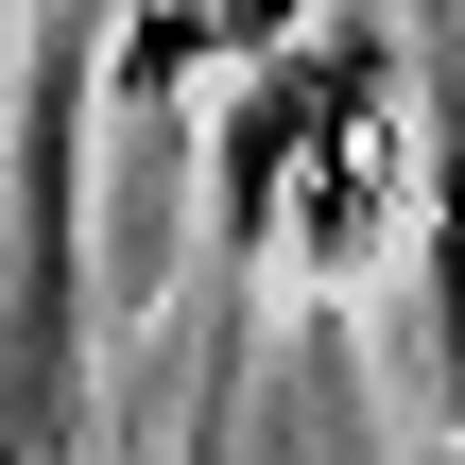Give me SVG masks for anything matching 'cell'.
Returning <instances> with one entry per match:
<instances>
[{"instance_id":"cell-1","label":"cell","mask_w":465,"mask_h":465,"mask_svg":"<svg viewBox=\"0 0 465 465\" xmlns=\"http://www.w3.org/2000/svg\"><path fill=\"white\" fill-rule=\"evenodd\" d=\"M207 224L242 242V259H311V276H345L380 224H397V35L380 17H311L293 52H259L242 86H224V138H207Z\"/></svg>"},{"instance_id":"cell-2","label":"cell","mask_w":465,"mask_h":465,"mask_svg":"<svg viewBox=\"0 0 465 465\" xmlns=\"http://www.w3.org/2000/svg\"><path fill=\"white\" fill-rule=\"evenodd\" d=\"M431 311H449V397H465V104L431 138Z\"/></svg>"},{"instance_id":"cell-3","label":"cell","mask_w":465,"mask_h":465,"mask_svg":"<svg viewBox=\"0 0 465 465\" xmlns=\"http://www.w3.org/2000/svg\"><path fill=\"white\" fill-rule=\"evenodd\" d=\"M173 17H190V35H207V69H224V52H242V69H259V52H293V35H311V17H328V0H173Z\"/></svg>"},{"instance_id":"cell-4","label":"cell","mask_w":465,"mask_h":465,"mask_svg":"<svg viewBox=\"0 0 465 465\" xmlns=\"http://www.w3.org/2000/svg\"><path fill=\"white\" fill-rule=\"evenodd\" d=\"M0 86H17V0H0ZM0 465H52V449H35V414H17V345H0Z\"/></svg>"}]
</instances>
